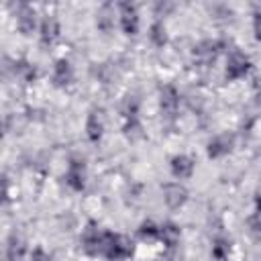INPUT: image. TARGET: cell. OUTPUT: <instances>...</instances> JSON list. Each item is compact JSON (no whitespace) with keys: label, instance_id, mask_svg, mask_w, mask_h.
<instances>
[{"label":"cell","instance_id":"1","mask_svg":"<svg viewBox=\"0 0 261 261\" xmlns=\"http://www.w3.org/2000/svg\"><path fill=\"white\" fill-rule=\"evenodd\" d=\"M133 253V243L124 234L104 232L102 237V255L108 259H126Z\"/></svg>","mask_w":261,"mask_h":261},{"label":"cell","instance_id":"2","mask_svg":"<svg viewBox=\"0 0 261 261\" xmlns=\"http://www.w3.org/2000/svg\"><path fill=\"white\" fill-rule=\"evenodd\" d=\"M251 63L243 53H232L226 63V80H239L249 71Z\"/></svg>","mask_w":261,"mask_h":261},{"label":"cell","instance_id":"3","mask_svg":"<svg viewBox=\"0 0 261 261\" xmlns=\"http://www.w3.org/2000/svg\"><path fill=\"white\" fill-rule=\"evenodd\" d=\"M120 27L126 35H135L139 29V16H137V8L128 2L120 4Z\"/></svg>","mask_w":261,"mask_h":261},{"label":"cell","instance_id":"4","mask_svg":"<svg viewBox=\"0 0 261 261\" xmlns=\"http://www.w3.org/2000/svg\"><path fill=\"white\" fill-rule=\"evenodd\" d=\"M65 179H67V184H69V188H71V190H75V192L84 190V186H86L84 163H80V161H71V163H69V169H67Z\"/></svg>","mask_w":261,"mask_h":261},{"label":"cell","instance_id":"5","mask_svg":"<svg viewBox=\"0 0 261 261\" xmlns=\"http://www.w3.org/2000/svg\"><path fill=\"white\" fill-rule=\"evenodd\" d=\"M102 237L104 232H100L98 228H88L86 234H84V251L90 253V255H102Z\"/></svg>","mask_w":261,"mask_h":261},{"label":"cell","instance_id":"6","mask_svg":"<svg viewBox=\"0 0 261 261\" xmlns=\"http://www.w3.org/2000/svg\"><path fill=\"white\" fill-rule=\"evenodd\" d=\"M188 198V192L184 186L179 184H167L165 186V202L171 206V208H179Z\"/></svg>","mask_w":261,"mask_h":261},{"label":"cell","instance_id":"7","mask_svg":"<svg viewBox=\"0 0 261 261\" xmlns=\"http://www.w3.org/2000/svg\"><path fill=\"white\" fill-rule=\"evenodd\" d=\"M177 92L171 86H165L161 90V110L165 116H173L177 112Z\"/></svg>","mask_w":261,"mask_h":261},{"label":"cell","instance_id":"8","mask_svg":"<svg viewBox=\"0 0 261 261\" xmlns=\"http://www.w3.org/2000/svg\"><path fill=\"white\" fill-rule=\"evenodd\" d=\"M192 169H194V161L186 155H175L171 159V173L175 177H190L192 175Z\"/></svg>","mask_w":261,"mask_h":261},{"label":"cell","instance_id":"9","mask_svg":"<svg viewBox=\"0 0 261 261\" xmlns=\"http://www.w3.org/2000/svg\"><path fill=\"white\" fill-rule=\"evenodd\" d=\"M102 128H104V118H102V112L100 110H94L90 116H88V124H86V130H88V137L90 141H98L102 137Z\"/></svg>","mask_w":261,"mask_h":261},{"label":"cell","instance_id":"10","mask_svg":"<svg viewBox=\"0 0 261 261\" xmlns=\"http://www.w3.org/2000/svg\"><path fill=\"white\" fill-rule=\"evenodd\" d=\"M57 35H59V24H57V20H55L53 16H47V18L43 20V24H41V41H43L45 45H51V43L57 39Z\"/></svg>","mask_w":261,"mask_h":261},{"label":"cell","instance_id":"11","mask_svg":"<svg viewBox=\"0 0 261 261\" xmlns=\"http://www.w3.org/2000/svg\"><path fill=\"white\" fill-rule=\"evenodd\" d=\"M218 47H220V43H216V41H204L196 47V57L202 59L204 63L214 61V57L218 55Z\"/></svg>","mask_w":261,"mask_h":261},{"label":"cell","instance_id":"12","mask_svg":"<svg viewBox=\"0 0 261 261\" xmlns=\"http://www.w3.org/2000/svg\"><path fill=\"white\" fill-rule=\"evenodd\" d=\"M69 80H71V65H69V61L59 59L55 63V69H53V82L57 86H65V84H69Z\"/></svg>","mask_w":261,"mask_h":261},{"label":"cell","instance_id":"13","mask_svg":"<svg viewBox=\"0 0 261 261\" xmlns=\"http://www.w3.org/2000/svg\"><path fill=\"white\" fill-rule=\"evenodd\" d=\"M159 239L167 245V247H173L179 239V228L175 224H163L159 226Z\"/></svg>","mask_w":261,"mask_h":261},{"label":"cell","instance_id":"14","mask_svg":"<svg viewBox=\"0 0 261 261\" xmlns=\"http://www.w3.org/2000/svg\"><path fill=\"white\" fill-rule=\"evenodd\" d=\"M230 149V139L228 137H216L214 141H210L208 145V155L210 157H218L222 153H226Z\"/></svg>","mask_w":261,"mask_h":261},{"label":"cell","instance_id":"15","mask_svg":"<svg viewBox=\"0 0 261 261\" xmlns=\"http://www.w3.org/2000/svg\"><path fill=\"white\" fill-rule=\"evenodd\" d=\"M33 27H35V12L24 6V8L20 10V14H18V29H20L22 33H31Z\"/></svg>","mask_w":261,"mask_h":261},{"label":"cell","instance_id":"16","mask_svg":"<svg viewBox=\"0 0 261 261\" xmlns=\"http://www.w3.org/2000/svg\"><path fill=\"white\" fill-rule=\"evenodd\" d=\"M24 255V245L18 239H12L8 245V261H22Z\"/></svg>","mask_w":261,"mask_h":261},{"label":"cell","instance_id":"17","mask_svg":"<svg viewBox=\"0 0 261 261\" xmlns=\"http://www.w3.org/2000/svg\"><path fill=\"white\" fill-rule=\"evenodd\" d=\"M139 234L143 239H159V226H155L153 222H143L139 228Z\"/></svg>","mask_w":261,"mask_h":261},{"label":"cell","instance_id":"18","mask_svg":"<svg viewBox=\"0 0 261 261\" xmlns=\"http://www.w3.org/2000/svg\"><path fill=\"white\" fill-rule=\"evenodd\" d=\"M249 224H251V230H253L255 234H261V196L257 198V210H255V214L249 218Z\"/></svg>","mask_w":261,"mask_h":261},{"label":"cell","instance_id":"19","mask_svg":"<svg viewBox=\"0 0 261 261\" xmlns=\"http://www.w3.org/2000/svg\"><path fill=\"white\" fill-rule=\"evenodd\" d=\"M151 37H153V41L157 43V45H163L165 43V29H163V24H153V29H151Z\"/></svg>","mask_w":261,"mask_h":261},{"label":"cell","instance_id":"20","mask_svg":"<svg viewBox=\"0 0 261 261\" xmlns=\"http://www.w3.org/2000/svg\"><path fill=\"white\" fill-rule=\"evenodd\" d=\"M224 253H226V243L218 241V243L214 245V257H216V259H224Z\"/></svg>","mask_w":261,"mask_h":261},{"label":"cell","instance_id":"21","mask_svg":"<svg viewBox=\"0 0 261 261\" xmlns=\"http://www.w3.org/2000/svg\"><path fill=\"white\" fill-rule=\"evenodd\" d=\"M253 31H255V37L261 41V12H257L253 18Z\"/></svg>","mask_w":261,"mask_h":261},{"label":"cell","instance_id":"22","mask_svg":"<svg viewBox=\"0 0 261 261\" xmlns=\"http://www.w3.org/2000/svg\"><path fill=\"white\" fill-rule=\"evenodd\" d=\"M31 261H49V257L45 255L43 249H35L33 255H31Z\"/></svg>","mask_w":261,"mask_h":261}]
</instances>
